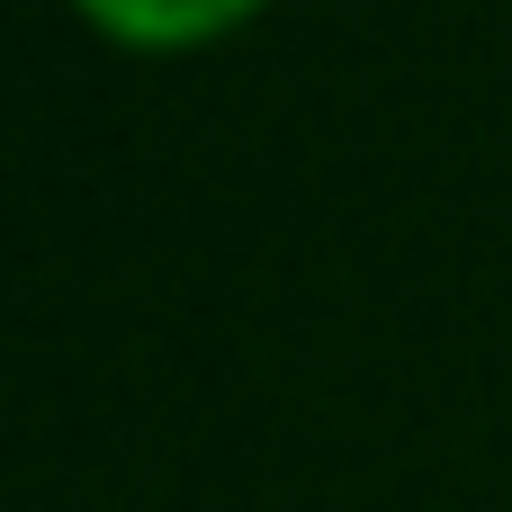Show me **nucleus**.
Segmentation results:
<instances>
[{
    "label": "nucleus",
    "instance_id": "obj_1",
    "mask_svg": "<svg viewBox=\"0 0 512 512\" xmlns=\"http://www.w3.org/2000/svg\"><path fill=\"white\" fill-rule=\"evenodd\" d=\"M99 36L135 45V54H180V45H207L225 27H243L261 0H72Z\"/></svg>",
    "mask_w": 512,
    "mask_h": 512
}]
</instances>
